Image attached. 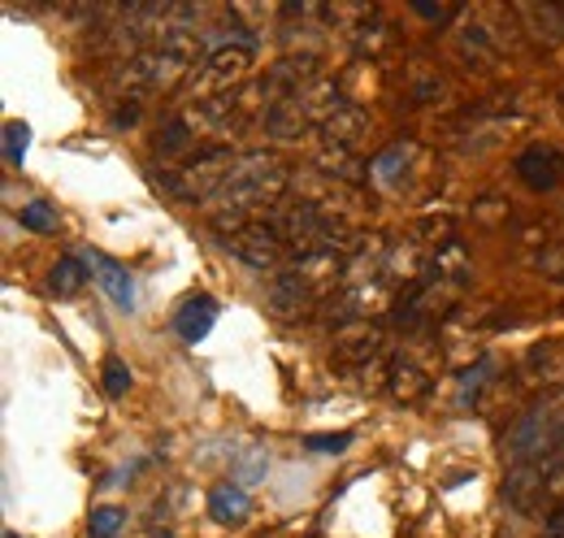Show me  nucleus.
I'll list each match as a JSON object with an SVG mask.
<instances>
[{"mask_svg": "<svg viewBox=\"0 0 564 538\" xmlns=\"http://www.w3.org/2000/svg\"><path fill=\"white\" fill-rule=\"evenodd\" d=\"M508 448L521 461H534V456H543L552 448H564V400L543 404L530 417H521L517 430L508 434Z\"/></svg>", "mask_w": 564, "mask_h": 538, "instance_id": "f257e3e1", "label": "nucleus"}, {"mask_svg": "<svg viewBox=\"0 0 564 538\" xmlns=\"http://www.w3.org/2000/svg\"><path fill=\"white\" fill-rule=\"evenodd\" d=\"M18 222L26 226V230H35V235H44V230H53L57 226V213L48 208V204H26V208H18Z\"/></svg>", "mask_w": 564, "mask_h": 538, "instance_id": "1a4fd4ad", "label": "nucleus"}, {"mask_svg": "<svg viewBox=\"0 0 564 538\" xmlns=\"http://www.w3.org/2000/svg\"><path fill=\"white\" fill-rule=\"evenodd\" d=\"M348 443H352V434H308V448L313 452H339Z\"/></svg>", "mask_w": 564, "mask_h": 538, "instance_id": "9b49d317", "label": "nucleus"}, {"mask_svg": "<svg viewBox=\"0 0 564 538\" xmlns=\"http://www.w3.org/2000/svg\"><path fill=\"white\" fill-rule=\"evenodd\" d=\"M517 174L525 179V187H534V192H552V187H561L564 183V152L561 148H530L521 161H517Z\"/></svg>", "mask_w": 564, "mask_h": 538, "instance_id": "7ed1b4c3", "label": "nucleus"}, {"mask_svg": "<svg viewBox=\"0 0 564 538\" xmlns=\"http://www.w3.org/2000/svg\"><path fill=\"white\" fill-rule=\"evenodd\" d=\"M26 139H31V127H26V122H9V127H4V161H9V165H22Z\"/></svg>", "mask_w": 564, "mask_h": 538, "instance_id": "9d476101", "label": "nucleus"}, {"mask_svg": "<svg viewBox=\"0 0 564 538\" xmlns=\"http://www.w3.org/2000/svg\"><path fill=\"white\" fill-rule=\"evenodd\" d=\"M122 521H127V513H122V508L100 504V508L91 513V521H87V538H118L122 535Z\"/></svg>", "mask_w": 564, "mask_h": 538, "instance_id": "0eeeda50", "label": "nucleus"}, {"mask_svg": "<svg viewBox=\"0 0 564 538\" xmlns=\"http://www.w3.org/2000/svg\"><path fill=\"white\" fill-rule=\"evenodd\" d=\"M213 322H217V304H213L209 295H196V300H187V304H183V313H178L174 331H178L183 343H200V338L213 331Z\"/></svg>", "mask_w": 564, "mask_h": 538, "instance_id": "39448f33", "label": "nucleus"}, {"mask_svg": "<svg viewBox=\"0 0 564 538\" xmlns=\"http://www.w3.org/2000/svg\"><path fill=\"white\" fill-rule=\"evenodd\" d=\"M4 538H22V535H13V530H9V535H4Z\"/></svg>", "mask_w": 564, "mask_h": 538, "instance_id": "f8f14e48", "label": "nucleus"}, {"mask_svg": "<svg viewBox=\"0 0 564 538\" xmlns=\"http://www.w3.org/2000/svg\"><path fill=\"white\" fill-rule=\"evenodd\" d=\"M83 261H87V269H91V282L109 295V304H118L122 313H131V309H135V278L127 273L122 261H113L109 252H96V248H91Z\"/></svg>", "mask_w": 564, "mask_h": 538, "instance_id": "f03ea898", "label": "nucleus"}, {"mask_svg": "<svg viewBox=\"0 0 564 538\" xmlns=\"http://www.w3.org/2000/svg\"><path fill=\"white\" fill-rule=\"evenodd\" d=\"M91 278V269L83 257H62L57 266H53V278H48V287H53V295H74L83 282Z\"/></svg>", "mask_w": 564, "mask_h": 538, "instance_id": "423d86ee", "label": "nucleus"}, {"mask_svg": "<svg viewBox=\"0 0 564 538\" xmlns=\"http://www.w3.org/2000/svg\"><path fill=\"white\" fill-rule=\"evenodd\" d=\"M248 513H252V499H248V491H243L239 482L213 486V495H209L213 521H221V526H239V521H248Z\"/></svg>", "mask_w": 564, "mask_h": 538, "instance_id": "20e7f679", "label": "nucleus"}, {"mask_svg": "<svg viewBox=\"0 0 564 538\" xmlns=\"http://www.w3.org/2000/svg\"><path fill=\"white\" fill-rule=\"evenodd\" d=\"M100 383H105V391L118 400V396H127L131 391V369H127V361L122 356H105V365H100Z\"/></svg>", "mask_w": 564, "mask_h": 538, "instance_id": "6e6552de", "label": "nucleus"}]
</instances>
